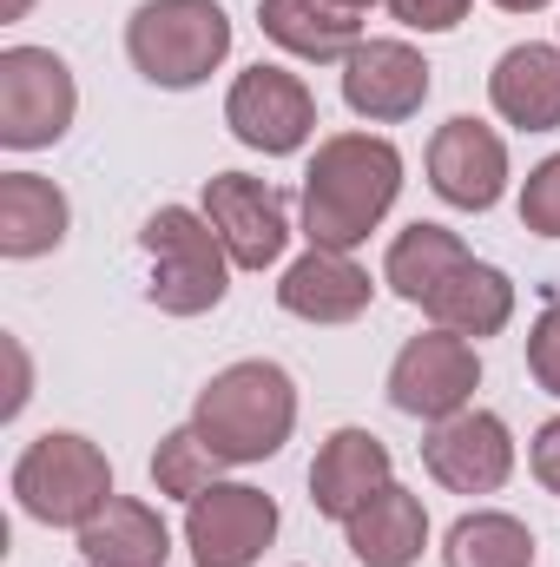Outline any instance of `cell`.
I'll use <instances>...</instances> for the list:
<instances>
[{
  "label": "cell",
  "mask_w": 560,
  "mask_h": 567,
  "mask_svg": "<svg viewBox=\"0 0 560 567\" xmlns=\"http://www.w3.org/2000/svg\"><path fill=\"white\" fill-rule=\"evenodd\" d=\"M422 317H428L435 330L468 337V343L501 337V330H508V317H515V278H508V271H495V265H481V258H468L455 278L428 297V310H422Z\"/></svg>",
  "instance_id": "44dd1931"
},
{
  "label": "cell",
  "mask_w": 560,
  "mask_h": 567,
  "mask_svg": "<svg viewBox=\"0 0 560 567\" xmlns=\"http://www.w3.org/2000/svg\"><path fill=\"white\" fill-rule=\"evenodd\" d=\"M126 60L152 86L191 93L231 60V20L218 0H139L126 20Z\"/></svg>",
  "instance_id": "3957f363"
},
{
  "label": "cell",
  "mask_w": 560,
  "mask_h": 567,
  "mask_svg": "<svg viewBox=\"0 0 560 567\" xmlns=\"http://www.w3.org/2000/svg\"><path fill=\"white\" fill-rule=\"evenodd\" d=\"M396 482V462H390V442L376 429H336L317 462H310V508L330 515V522H350L376 488Z\"/></svg>",
  "instance_id": "5bb4252c"
},
{
  "label": "cell",
  "mask_w": 560,
  "mask_h": 567,
  "mask_svg": "<svg viewBox=\"0 0 560 567\" xmlns=\"http://www.w3.org/2000/svg\"><path fill=\"white\" fill-rule=\"evenodd\" d=\"M73 113H80V86L53 47L0 53V145L7 152H40V145L66 140Z\"/></svg>",
  "instance_id": "8992f818"
},
{
  "label": "cell",
  "mask_w": 560,
  "mask_h": 567,
  "mask_svg": "<svg viewBox=\"0 0 560 567\" xmlns=\"http://www.w3.org/2000/svg\"><path fill=\"white\" fill-rule=\"evenodd\" d=\"M343 535H350V555L363 567H416L422 548H428V508L403 482H390L343 522Z\"/></svg>",
  "instance_id": "d6986e66"
},
{
  "label": "cell",
  "mask_w": 560,
  "mask_h": 567,
  "mask_svg": "<svg viewBox=\"0 0 560 567\" xmlns=\"http://www.w3.org/2000/svg\"><path fill=\"white\" fill-rule=\"evenodd\" d=\"M172 528L139 495H113L86 528H80V567H165Z\"/></svg>",
  "instance_id": "ffe728a7"
},
{
  "label": "cell",
  "mask_w": 560,
  "mask_h": 567,
  "mask_svg": "<svg viewBox=\"0 0 560 567\" xmlns=\"http://www.w3.org/2000/svg\"><path fill=\"white\" fill-rule=\"evenodd\" d=\"M428 60H422L409 40H363L350 60H343V106L370 126H403L416 120L422 100H428Z\"/></svg>",
  "instance_id": "4fadbf2b"
},
{
  "label": "cell",
  "mask_w": 560,
  "mask_h": 567,
  "mask_svg": "<svg viewBox=\"0 0 560 567\" xmlns=\"http://www.w3.org/2000/svg\"><path fill=\"white\" fill-rule=\"evenodd\" d=\"M428 185L455 212H495L501 192H508V145H501V133L468 120V113L435 126V140H428Z\"/></svg>",
  "instance_id": "7c38bea8"
},
{
  "label": "cell",
  "mask_w": 560,
  "mask_h": 567,
  "mask_svg": "<svg viewBox=\"0 0 560 567\" xmlns=\"http://www.w3.org/2000/svg\"><path fill=\"white\" fill-rule=\"evenodd\" d=\"M528 468H535V482H541L548 495H560V416H548V423L535 429V442H528Z\"/></svg>",
  "instance_id": "83f0119b"
},
{
  "label": "cell",
  "mask_w": 560,
  "mask_h": 567,
  "mask_svg": "<svg viewBox=\"0 0 560 567\" xmlns=\"http://www.w3.org/2000/svg\"><path fill=\"white\" fill-rule=\"evenodd\" d=\"M403 27H416V33H448V27H462L468 20V7L475 0H383Z\"/></svg>",
  "instance_id": "4316f807"
},
{
  "label": "cell",
  "mask_w": 560,
  "mask_h": 567,
  "mask_svg": "<svg viewBox=\"0 0 560 567\" xmlns=\"http://www.w3.org/2000/svg\"><path fill=\"white\" fill-rule=\"evenodd\" d=\"M343 7H356V13H363V7H376V0H343Z\"/></svg>",
  "instance_id": "1f68e13d"
},
{
  "label": "cell",
  "mask_w": 560,
  "mask_h": 567,
  "mask_svg": "<svg viewBox=\"0 0 560 567\" xmlns=\"http://www.w3.org/2000/svg\"><path fill=\"white\" fill-rule=\"evenodd\" d=\"M521 225L535 238H560V152H548L528 172V185H521Z\"/></svg>",
  "instance_id": "d4e9b609"
},
{
  "label": "cell",
  "mask_w": 560,
  "mask_h": 567,
  "mask_svg": "<svg viewBox=\"0 0 560 567\" xmlns=\"http://www.w3.org/2000/svg\"><path fill=\"white\" fill-rule=\"evenodd\" d=\"M258 27L290 60H310V66L350 60L363 47V13L343 0H258Z\"/></svg>",
  "instance_id": "e0dca14e"
},
{
  "label": "cell",
  "mask_w": 560,
  "mask_h": 567,
  "mask_svg": "<svg viewBox=\"0 0 560 567\" xmlns=\"http://www.w3.org/2000/svg\"><path fill=\"white\" fill-rule=\"evenodd\" d=\"M13 502L20 515H33L40 528H86L106 502H113V462L100 442H86L80 429H46L20 449L13 462Z\"/></svg>",
  "instance_id": "277c9868"
},
{
  "label": "cell",
  "mask_w": 560,
  "mask_h": 567,
  "mask_svg": "<svg viewBox=\"0 0 560 567\" xmlns=\"http://www.w3.org/2000/svg\"><path fill=\"white\" fill-rule=\"evenodd\" d=\"M370 297H376V278L350 251H323V245H310L278 278V303L303 323H356Z\"/></svg>",
  "instance_id": "9a60e30c"
},
{
  "label": "cell",
  "mask_w": 560,
  "mask_h": 567,
  "mask_svg": "<svg viewBox=\"0 0 560 567\" xmlns=\"http://www.w3.org/2000/svg\"><path fill=\"white\" fill-rule=\"evenodd\" d=\"M191 429L211 442V455L231 468H245V462H271L283 442H290V429H297V383H290V370L271 363V357H245V363H231V370H218L205 390H198V403H191Z\"/></svg>",
  "instance_id": "7a4b0ae2"
},
{
  "label": "cell",
  "mask_w": 560,
  "mask_h": 567,
  "mask_svg": "<svg viewBox=\"0 0 560 567\" xmlns=\"http://www.w3.org/2000/svg\"><path fill=\"white\" fill-rule=\"evenodd\" d=\"M278 542V502L251 482H218L185 502V548L198 567H251Z\"/></svg>",
  "instance_id": "9c48e42d"
},
{
  "label": "cell",
  "mask_w": 560,
  "mask_h": 567,
  "mask_svg": "<svg viewBox=\"0 0 560 567\" xmlns=\"http://www.w3.org/2000/svg\"><path fill=\"white\" fill-rule=\"evenodd\" d=\"M66 225H73V205L53 178L0 172V258H13V265L46 258V251H60Z\"/></svg>",
  "instance_id": "ac0fdd59"
},
{
  "label": "cell",
  "mask_w": 560,
  "mask_h": 567,
  "mask_svg": "<svg viewBox=\"0 0 560 567\" xmlns=\"http://www.w3.org/2000/svg\"><path fill=\"white\" fill-rule=\"evenodd\" d=\"M422 468L448 488V495H495L515 475V435L495 410H462L448 423H428L422 442Z\"/></svg>",
  "instance_id": "8fae6325"
},
{
  "label": "cell",
  "mask_w": 560,
  "mask_h": 567,
  "mask_svg": "<svg viewBox=\"0 0 560 567\" xmlns=\"http://www.w3.org/2000/svg\"><path fill=\"white\" fill-rule=\"evenodd\" d=\"M475 390H481V357L455 330H422V337H409L396 350V363H390V403L403 416H416V423L462 416L475 403Z\"/></svg>",
  "instance_id": "52a82bcc"
},
{
  "label": "cell",
  "mask_w": 560,
  "mask_h": 567,
  "mask_svg": "<svg viewBox=\"0 0 560 567\" xmlns=\"http://www.w3.org/2000/svg\"><path fill=\"white\" fill-rule=\"evenodd\" d=\"M475 251L448 231V225H428V218H416L409 231H396L390 238V258H383V284L403 297V303H416V310H428V297L442 290V284L455 278L462 265H468Z\"/></svg>",
  "instance_id": "7402d4cb"
},
{
  "label": "cell",
  "mask_w": 560,
  "mask_h": 567,
  "mask_svg": "<svg viewBox=\"0 0 560 567\" xmlns=\"http://www.w3.org/2000/svg\"><path fill=\"white\" fill-rule=\"evenodd\" d=\"M403 192V152L383 133H330L303 172V238L323 251H356Z\"/></svg>",
  "instance_id": "6da1fadb"
},
{
  "label": "cell",
  "mask_w": 560,
  "mask_h": 567,
  "mask_svg": "<svg viewBox=\"0 0 560 567\" xmlns=\"http://www.w3.org/2000/svg\"><path fill=\"white\" fill-rule=\"evenodd\" d=\"M139 245H145V258H152L145 297H152L165 317H205V310L225 303V290H231V251H225V238L211 231L205 212H191V205H158V212L145 218Z\"/></svg>",
  "instance_id": "5b68a950"
},
{
  "label": "cell",
  "mask_w": 560,
  "mask_h": 567,
  "mask_svg": "<svg viewBox=\"0 0 560 567\" xmlns=\"http://www.w3.org/2000/svg\"><path fill=\"white\" fill-rule=\"evenodd\" d=\"M0 350H7V363H13V390H7L0 416H20V410H27V396H33V390H27V350H20V337H7Z\"/></svg>",
  "instance_id": "f1b7e54d"
},
{
  "label": "cell",
  "mask_w": 560,
  "mask_h": 567,
  "mask_svg": "<svg viewBox=\"0 0 560 567\" xmlns=\"http://www.w3.org/2000/svg\"><path fill=\"white\" fill-rule=\"evenodd\" d=\"M488 106L521 126V133H554L560 126V47L548 40H528V47H508L488 73Z\"/></svg>",
  "instance_id": "2e32d148"
},
{
  "label": "cell",
  "mask_w": 560,
  "mask_h": 567,
  "mask_svg": "<svg viewBox=\"0 0 560 567\" xmlns=\"http://www.w3.org/2000/svg\"><path fill=\"white\" fill-rule=\"evenodd\" d=\"M528 377L548 396H560V297L535 317V330H528Z\"/></svg>",
  "instance_id": "484cf974"
},
{
  "label": "cell",
  "mask_w": 560,
  "mask_h": 567,
  "mask_svg": "<svg viewBox=\"0 0 560 567\" xmlns=\"http://www.w3.org/2000/svg\"><path fill=\"white\" fill-rule=\"evenodd\" d=\"M501 13H541V7H554V0H495Z\"/></svg>",
  "instance_id": "f546056e"
},
{
  "label": "cell",
  "mask_w": 560,
  "mask_h": 567,
  "mask_svg": "<svg viewBox=\"0 0 560 567\" xmlns=\"http://www.w3.org/2000/svg\"><path fill=\"white\" fill-rule=\"evenodd\" d=\"M198 212L211 218V231L225 238V251H231L238 271L278 265L283 245H290L283 192L265 185V178H251V172H218V178H205V205H198Z\"/></svg>",
  "instance_id": "30bf717a"
},
{
  "label": "cell",
  "mask_w": 560,
  "mask_h": 567,
  "mask_svg": "<svg viewBox=\"0 0 560 567\" xmlns=\"http://www.w3.org/2000/svg\"><path fill=\"white\" fill-rule=\"evenodd\" d=\"M218 455H211V442L198 435V429H172L158 449H152V488L158 495H172V502H198L205 488H218Z\"/></svg>",
  "instance_id": "cb8c5ba5"
},
{
  "label": "cell",
  "mask_w": 560,
  "mask_h": 567,
  "mask_svg": "<svg viewBox=\"0 0 560 567\" xmlns=\"http://www.w3.org/2000/svg\"><path fill=\"white\" fill-rule=\"evenodd\" d=\"M442 567H535V535L521 515L475 508L442 535Z\"/></svg>",
  "instance_id": "603a6c76"
},
{
  "label": "cell",
  "mask_w": 560,
  "mask_h": 567,
  "mask_svg": "<svg viewBox=\"0 0 560 567\" xmlns=\"http://www.w3.org/2000/svg\"><path fill=\"white\" fill-rule=\"evenodd\" d=\"M225 126L231 140L265 152V158H290L317 133V93L290 73V66H245L225 93Z\"/></svg>",
  "instance_id": "ba28073f"
},
{
  "label": "cell",
  "mask_w": 560,
  "mask_h": 567,
  "mask_svg": "<svg viewBox=\"0 0 560 567\" xmlns=\"http://www.w3.org/2000/svg\"><path fill=\"white\" fill-rule=\"evenodd\" d=\"M27 7H33V0H0V20H20Z\"/></svg>",
  "instance_id": "4dcf8cb0"
}]
</instances>
